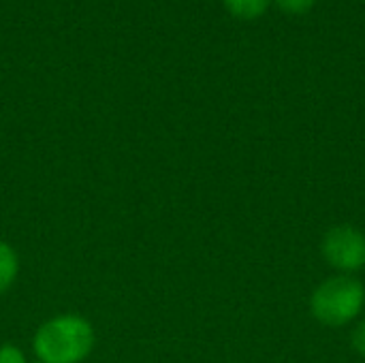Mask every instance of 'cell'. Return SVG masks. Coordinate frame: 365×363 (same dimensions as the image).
<instances>
[{
  "instance_id": "obj_1",
  "label": "cell",
  "mask_w": 365,
  "mask_h": 363,
  "mask_svg": "<svg viewBox=\"0 0 365 363\" xmlns=\"http://www.w3.org/2000/svg\"><path fill=\"white\" fill-rule=\"evenodd\" d=\"M32 344L41 363H81L94 349V329L83 317L60 315L36 329Z\"/></svg>"
},
{
  "instance_id": "obj_2",
  "label": "cell",
  "mask_w": 365,
  "mask_h": 363,
  "mask_svg": "<svg viewBox=\"0 0 365 363\" xmlns=\"http://www.w3.org/2000/svg\"><path fill=\"white\" fill-rule=\"evenodd\" d=\"M365 304V287L353 276L342 274L319 285L310 297L312 317L327 327H344L359 317Z\"/></svg>"
},
{
  "instance_id": "obj_3",
  "label": "cell",
  "mask_w": 365,
  "mask_h": 363,
  "mask_svg": "<svg viewBox=\"0 0 365 363\" xmlns=\"http://www.w3.org/2000/svg\"><path fill=\"white\" fill-rule=\"evenodd\" d=\"M321 252L334 270L351 276L365 267V235L351 225H338L325 233Z\"/></svg>"
},
{
  "instance_id": "obj_4",
  "label": "cell",
  "mask_w": 365,
  "mask_h": 363,
  "mask_svg": "<svg viewBox=\"0 0 365 363\" xmlns=\"http://www.w3.org/2000/svg\"><path fill=\"white\" fill-rule=\"evenodd\" d=\"M17 274H19L17 252L6 242H0V295L13 287V282L17 280Z\"/></svg>"
},
{
  "instance_id": "obj_5",
  "label": "cell",
  "mask_w": 365,
  "mask_h": 363,
  "mask_svg": "<svg viewBox=\"0 0 365 363\" xmlns=\"http://www.w3.org/2000/svg\"><path fill=\"white\" fill-rule=\"evenodd\" d=\"M227 11L240 19H257L261 17L272 0H222Z\"/></svg>"
},
{
  "instance_id": "obj_6",
  "label": "cell",
  "mask_w": 365,
  "mask_h": 363,
  "mask_svg": "<svg viewBox=\"0 0 365 363\" xmlns=\"http://www.w3.org/2000/svg\"><path fill=\"white\" fill-rule=\"evenodd\" d=\"M317 0H276V4L289 15H306L312 11Z\"/></svg>"
},
{
  "instance_id": "obj_7",
  "label": "cell",
  "mask_w": 365,
  "mask_h": 363,
  "mask_svg": "<svg viewBox=\"0 0 365 363\" xmlns=\"http://www.w3.org/2000/svg\"><path fill=\"white\" fill-rule=\"evenodd\" d=\"M0 363H26V355L13 344H4L0 347Z\"/></svg>"
},
{
  "instance_id": "obj_8",
  "label": "cell",
  "mask_w": 365,
  "mask_h": 363,
  "mask_svg": "<svg viewBox=\"0 0 365 363\" xmlns=\"http://www.w3.org/2000/svg\"><path fill=\"white\" fill-rule=\"evenodd\" d=\"M353 349L365 357V319L355 327V332H353Z\"/></svg>"
},
{
  "instance_id": "obj_9",
  "label": "cell",
  "mask_w": 365,
  "mask_h": 363,
  "mask_svg": "<svg viewBox=\"0 0 365 363\" xmlns=\"http://www.w3.org/2000/svg\"><path fill=\"white\" fill-rule=\"evenodd\" d=\"M38 363H41V362H38Z\"/></svg>"
}]
</instances>
